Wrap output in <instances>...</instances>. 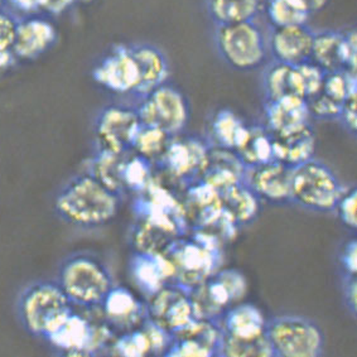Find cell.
Returning <instances> with one entry per match:
<instances>
[{"mask_svg": "<svg viewBox=\"0 0 357 357\" xmlns=\"http://www.w3.org/2000/svg\"><path fill=\"white\" fill-rule=\"evenodd\" d=\"M124 199L90 173L75 176L54 197V212L67 225L93 230L112 224Z\"/></svg>", "mask_w": 357, "mask_h": 357, "instance_id": "1", "label": "cell"}, {"mask_svg": "<svg viewBox=\"0 0 357 357\" xmlns=\"http://www.w3.org/2000/svg\"><path fill=\"white\" fill-rule=\"evenodd\" d=\"M56 282L75 307L99 308L114 287L112 271L93 252H73L61 261Z\"/></svg>", "mask_w": 357, "mask_h": 357, "instance_id": "2", "label": "cell"}, {"mask_svg": "<svg viewBox=\"0 0 357 357\" xmlns=\"http://www.w3.org/2000/svg\"><path fill=\"white\" fill-rule=\"evenodd\" d=\"M162 254L172 268V284L190 291L220 269L222 245L205 232L193 230L176 238Z\"/></svg>", "mask_w": 357, "mask_h": 357, "instance_id": "3", "label": "cell"}, {"mask_svg": "<svg viewBox=\"0 0 357 357\" xmlns=\"http://www.w3.org/2000/svg\"><path fill=\"white\" fill-rule=\"evenodd\" d=\"M75 310L56 280H36L17 298V317L31 336L45 340Z\"/></svg>", "mask_w": 357, "mask_h": 357, "instance_id": "4", "label": "cell"}, {"mask_svg": "<svg viewBox=\"0 0 357 357\" xmlns=\"http://www.w3.org/2000/svg\"><path fill=\"white\" fill-rule=\"evenodd\" d=\"M213 43L220 59L240 73H252L268 62V38L257 20L216 24Z\"/></svg>", "mask_w": 357, "mask_h": 357, "instance_id": "5", "label": "cell"}, {"mask_svg": "<svg viewBox=\"0 0 357 357\" xmlns=\"http://www.w3.org/2000/svg\"><path fill=\"white\" fill-rule=\"evenodd\" d=\"M346 187L331 167L312 158L291 169V201L308 211L331 213Z\"/></svg>", "mask_w": 357, "mask_h": 357, "instance_id": "6", "label": "cell"}, {"mask_svg": "<svg viewBox=\"0 0 357 357\" xmlns=\"http://www.w3.org/2000/svg\"><path fill=\"white\" fill-rule=\"evenodd\" d=\"M265 336L277 357H321L326 336L321 326L301 314H279L266 321Z\"/></svg>", "mask_w": 357, "mask_h": 357, "instance_id": "7", "label": "cell"}, {"mask_svg": "<svg viewBox=\"0 0 357 357\" xmlns=\"http://www.w3.org/2000/svg\"><path fill=\"white\" fill-rule=\"evenodd\" d=\"M114 333L102 321L95 324L73 310L43 341L63 356H93L110 349Z\"/></svg>", "mask_w": 357, "mask_h": 357, "instance_id": "8", "label": "cell"}, {"mask_svg": "<svg viewBox=\"0 0 357 357\" xmlns=\"http://www.w3.org/2000/svg\"><path fill=\"white\" fill-rule=\"evenodd\" d=\"M248 283L238 269H218L201 284L190 289L196 319L218 321L232 305H238L246 294Z\"/></svg>", "mask_w": 357, "mask_h": 357, "instance_id": "9", "label": "cell"}, {"mask_svg": "<svg viewBox=\"0 0 357 357\" xmlns=\"http://www.w3.org/2000/svg\"><path fill=\"white\" fill-rule=\"evenodd\" d=\"M134 106L143 126L158 128L172 137L185 132L191 119L190 101L169 81L155 87Z\"/></svg>", "mask_w": 357, "mask_h": 357, "instance_id": "10", "label": "cell"}, {"mask_svg": "<svg viewBox=\"0 0 357 357\" xmlns=\"http://www.w3.org/2000/svg\"><path fill=\"white\" fill-rule=\"evenodd\" d=\"M210 146L205 137L185 132L173 135L166 152L154 165L155 171L168 181L185 188L199 181Z\"/></svg>", "mask_w": 357, "mask_h": 357, "instance_id": "11", "label": "cell"}, {"mask_svg": "<svg viewBox=\"0 0 357 357\" xmlns=\"http://www.w3.org/2000/svg\"><path fill=\"white\" fill-rule=\"evenodd\" d=\"M140 126L135 106H105L100 110L93 124L96 151L118 154L130 152Z\"/></svg>", "mask_w": 357, "mask_h": 357, "instance_id": "12", "label": "cell"}, {"mask_svg": "<svg viewBox=\"0 0 357 357\" xmlns=\"http://www.w3.org/2000/svg\"><path fill=\"white\" fill-rule=\"evenodd\" d=\"M356 31L324 29L313 36L311 61L321 67L324 73L338 70L356 73Z\"/></svg>", "mask_w": 357, "mask_h": 357, "instance_id": "13", "label": "cell"}, {"mask_svg": "<svg viewBox=\"0 0 357 357\" xmlns=\"http://www.w3.org/2000/svg\"><path fill=\"white\" fill-rule=\"evenodd\" d=\"M98 85L116 95L132 96L139 85V70L130 45H118L93 67Z\"/></svg>", "mask_w": 357, "mask_h": 357, "instance_id": "14", "label": "cell"}, {"mask_svg": "<svg viewBox=\"0 0 357 357\" xmlns=\"http://www.w3.org/2000/svg\"><path fill=\"white\" fill-rule=\"evenodd\" d=\"M148 316L160 328L173 335L195 318L190 291L177 284H167L146 299Z\"/></svg>", "mask_w": 357, "mask_h": 357, "instance_id": "15", "label": "cell"}, {"mask_svg": "<svg viewBox=\"0 0 357 357\" xmlns=\"http://www.w3.org/2000/svg\"><path fill=\"white\" fill-rule=\"evenodd\" d=\"M291 167L273 159L264 165L246 168L244 182L263 205L293 206Z\"/></svg>", "mask_w": 357, "mask_h": 357, "instance_id": "16", "label": "cell"}, {"mask_svg": "<svg viewBox=\"0 0 357 357\" xmlns=\"http://www.w3.org/2000/svg\"><path fill=\"white\" fill-rule=\"evenodd\" d=\"M99 310L102 321L115 335L137 330L149 318L146 299L124 285L114 284Z\"/></svg>", "mask_w": 357, "mask_h": 357, "instance_id": "17", "label": "cell"}, {"mask_svg": "<svg viewBox=\"0 0 357 357\" xmlns=\"http://www.w3.org/2000/svg\"><path fill=\"white\" fill-rule=\"evenodd\" d=\"M222 331L218 321L193 319L185 328L171 335L163 356H220Z\"/></svg>", "mask_w": 357, "mask_h": 357, "instance_id": "18", "label": "cell"}, {"mask_svg": "<svg viewBox=\"0 0 357 357\" xmlns=\"http://www.w3.org/2000/svg\"><path fill=\"white\" fill-rule=\"evenodd\" d=\"M313 36L314 31L308 24L271 26L266 38L271 60L293 66L311 61Z\"/></svg>", "mask_w": 357, "mask_h": 357, "instance_id": "19", "label": "cell"}, {"mask_svg": "<svg viewBox=\"0 0 357 357\" xmlns=\"http://www.w3.org/2000/svg\"><path fill=\"white\" fill-rule=\"evenodd\" d=\"M169 342L171 335L148 318L146 324L139 328L116 335L110 349L112 354L120 356H163Z\"/></svg>", "mask_w": 357, "mask_h": 357, "instance_id": "20", "label": "cell"}, {"mask_svg": "<svg viewBox=\"0 0 357 357\" xmlns=\"http://www.w3.org/2000/svg\"><path fill=\"white\" fill-rule=\"evenodd\" d=\"M129 273L146 301L165 285L172 284V268L163 254L132 252Z\"/></svg>", "mask_w": 357, "mask_h": 357, "instance_id": "21", "label": "cell"}, {"mask_svg": "<svg viewBox=\"0 0 357 357\" xmlns=\"http://www.w3.org/2000/svg\"><path fill=\"white\" fill-rule=\"evenodd\" d=\"M57 40V31L48 20L42 18L18 20L12 50L18 60H36L50 51Z\"/></svg>", "mask_w": 357, "mask_h": 357, "instance_id": "22", "label": "cell"}, {"mask_svg": "<svg viewBox=\"0 0 357 357\" xmlns=\"http://www.w3.org/2000/svg\"><path fill=\"white\" fill-rule=\"evenodd\" d=\"M266 321L258 305L243 303L232 305L218 321L222 333L236 341H255L264 337Z\"/></svg>", "mask_w": 357, "mask_h": 357, "instance_id": "23", "label": "cell"}, {"mask_svg": "<svg viewBox=\"0 0 357 357\" xmlns=\"http://www.w3.org/2000/svg\"><path fill=\"white\" fill-rule=\"evenodd\" d=\"M130 50L139 70V85L132 95L138 101L168 81L171 67L166 54L158 47L148 43H134L130 45Z\"/></svg>", "mask_w": 357, "mask_h": 357, "instance_id": "24", "label": "cell"}, {"mask_svg": "<svg viewBox=\"0 0 357 357\" xmlns=\"http://www.w3.org/2000/svg\"><path fill=\"white\" fill-rule=\"evenodd\" d=\"M264 126L274 135L296 130L311 123L307 101L294 95L264 101Z\"/></svg>", "mask_w": 357, "mask_h": 357, "instance_id": "25", "label": "cell"}, {"mask_svg": "<svg viewBox=\"0 0 357 357\" xmlns=\"http://www.w3.org/2000/svg\"><path fill=\"white\" fill-rule=\"evenodd\" d=\"M246 167L234 151L210 146L207 160L199 181L220 193L226 188L243 182Z\"/></svg>", "mask_w": 357, "mask_h": 357, "instance_id": "26", "label": "cell"}, {"mask_svg": "<svg viewBox=\"0 0 357 357\" xmlns=\"http://www.w3.org/2000/svg\"><path fill=\"white\" fill-rule=\"evenodd\" d=\"M274 159L284 163L285 166H299L310 159L314 158L316 152V132L311 123L301 126L296 130L284 134H273Z\"/></svg>", "mask_w": 357, "mask_h": 357, "instance_id": "27", "label": "cell"}, {"mask_svg": "<svg viewBox=\"0 0 357 357\" xmlns=\"http://www.w3.org/2000/svg\"><path fill=\"white\" fill-rule=\"evenodd\" d=\"M220 199L222 212L238 229L254 224L263 207L261 201L244 181L220 192Z\"/></svg>", "mask_w": 357, "mask_h": 357, "instance_id": "28", "label": "cell"}, {"mask_svg": "<svg viewBox=\"0 0 357 357\" xmlns=\"http://www.w3.org/2000/svg\"><path fill=\"white\" fill-rule=\"evenodd\" d=\"M248 130L249 126L238 114L224 107L213 114L205 138L210 146L235 152L244 143Z\"/></svg>", "mask_w": 357, "mask_h": 357, "instance_id": "29", "label": "cell"}, {"mask_svg": "<svg viewBox=\"0 0 357 357\" xmlns=\"http://www.w3.org/2000/svg\"><path fill=\"white\" fill-rule=\"evenodd\" d=\"M261 87L264 101L280 99L289 95L302 98L296 66L278 61H268L263 66Z\"/></svg>", "mask_w": 357, "mask_h": 357, "instance_id": "30", "label": "cell"}, {"mask_svg": "<svg viewBox=\"0 0 357 357\" xmlns=\"http://www.w3.org/2000/svg\"><path fill=\"white\" fill-rule=\"evenodd\" d=\"M126 153L118 154L95 151L93 158L89 160L86 171L95 178L99 179L109 190L118 193L123 199L126 195L123 183V166Z\"/></svg>", "mask_w": 357, "mask_h": 357, "instance_id": "31", "label": "cell"}, {"mask_svg": "<svg viewBox=\"0 0 357 357\" xmlns=\"http://www.w3.org/2000/svg\"><path fill=\"white\" fill-rule=\"evenodd\" d=\"M235 153L246 168L271 162L274 159L273 134L264 124L249 126L244 143Z\"/></svg>", "mask_w": 357, "mask_h": 357, "instance_id": "32", "label": "cell"}, {"mask_svg": "<svg viewBox=\"0 0 357 357\" xmlns=\"http://www.w3.org/2000/svg\"><path fill=\"white\" fill-rule=\"evenodd\" d=\"M213 26L257 20L263 0H206Z\"/></svg>", "mask_w": 357, "mask_h": 357, "instance_id": "33", "label": "cell"}, {"mask_svg": "<svg viewBox=\"0 0 357 357\" xmlns=\"http://www.w3.org/2000/svg\"><path fill=\"white\" fill-rule=\"evenodd\" d=\"M265 15L271 26L308 24L312 14L301 0H265Z\"/></svg>", "mask_w": 357, "mask_h": 357, "instance_id": "34", "label": "cell"}, {"mask_svg": "<svg viewBox=\"0 0 357 357\" xmlns=\"http://www.w3.org/2000/svg\"><path fill=\"white\" fill-rule=\"evenodd\" d=\"M171 138L172 135L167 134L162 129L142 124L134 140L132 151L155 165L166 152Z\"/></svg>", "mask_w": 357, "mask_h": 357, "instance_id": "35", "label": "cell"}, {"mask_svg": "<svg viewBox=\"0 0 357 357\" xmlns=\"http://www.w3.org/2000/svg\"><path fill=\"white\" fill-rule=\"evenodd\" d=\"M321 91L344 104L351 96H357L356 73L346 70L326 73Z\"/></svg>", "mask_w": 357, "mask_h": 357, "instance_id": "36", "label": "cell"}, {"mask_svg": "<svg viewBox=\"0 0 357 357\" xmlns=\"http://www.w3.org/2000/svg\"><path fill=\"white\" fill-rule=\"evenodd\" d=\"M220 356L227 357H273L271 344L266 336L255 341H236L222 333Z\"/></svg>", "mask_w": 357, "mask_h": 357, "instance_id": "37", "label": "cell"}, {"mask_svg": "<svg viewBox=\"0 0 357 357\" xmlns=\"http://www.w3.org/2000/svg\"><path fill=\"white\" fill-rule=\"evenodd\" d=\"M296 71L301 95L303 99H310L311 96L321 91L326 75L321 67L317 66L314 62L308 61L301 65H296Z\"/></svg>", "mask_w": 357, "mask_h": 357, "instance_id": "38", "label": "cell"}, {"mask_svg": "<svg viewBox=\"0 0 357 357\" xmlns=\"http://www.w3.org/2000/svg\"><path fill=\"white\" fill-rule=\"evenodd\" d=\"M305 101H307L311 119L328 120V121H337L344 105L336 100L331 99L322 91L313 95Z\"/></svg>", "mask_w": 357, "mask_h": 357, "instance_id": "39", "label": "cell"}, {"mask_svg": "<svg viewBox=\"0 0 357 357\" xmlns=\"http://www.w3.org/2000/svg\"><path fill=\"white\" fill-rule=\"evenodd\" d=\"M335 212L342 225L351 232L357 231V187L346 188L338 201Z\"/></svg>", "mask_w": 357, "mask_h": 357, "instance_id": "40", "label": "cell"}, {"mask_svg": "<svg viewBox=\"0 0 357 357\" xmlns=\"http://www.w3.org/2000/svg\"><path fill=\"white\" fill-rule=\"evenodd\" d=\"M338 273L341 278L357 277V240L351 238L341 245L337 254Z\"/></svg>", "mask_w": 357, "mask_h": 357, "instance_id": "41", "label": "cell"}, {"mask_svg": "<svg viewBox=\"0 0 357 357\" xmlns=\"http://www.w3.org/2000/svg\"><path fill=\"white\" fill-rule=\"evenodd\" d=\"M18 20L8 13L0 10V51H8L13 47Z\"/></svg>", "mask_w": 357, "mask_h": 357, "instance_id": "42", "label": "cell"}, {"mask_svg": "<svg viewBox=\"0 0 357 357\" xmlns=\"http://www.w3.org/2000/svg\"><path fill=\"white\" fill-rule=\"evenodd\" d=\"M357 96H351L342 105V110L338 116V123L352 137L357 135Z\"/></svg>", "mask_w": 357, "mask_h": 357, "instance_id": "43", "label": "cell"}, {"mask_svg": "<svg viewBox=\"0 0 357 357\" xmlns=\"http://www.w3.org/2000/svg\"><path fill=\"white\" fill-rule=\"evenodd\" d=\"M342 302L352 317L357 316V277L341 278Z\"/></svg>", "mask_w": 357, "mask_h": 357, "instance_id": "44", "label": "cell"}, {"mask_svg": "<svg viewBox=\"0 0 357 357\" xmlns=\"http://www.w3.org/2000/svg\"><path fill=\"white\" fill-rule=\"evenodd\" d=\"M14 7L26 13H36L40 9H45L46 0H9Z\"/></svg>", "mask_w": 357, "mask_h": 357, "instance_id": "45", "label": "cell"}, {"mask_svg": "<svg viewBox=\"0 0 357 357\" xmlns=\"http://www.w3.org/2000/svg\"><path fill=\"white\" fill-rule=\"evenodd\" d=\"M18 60L14 54L13 50H8V51H0V73L9 70L13 66L15 61Z\"/></svg>", "mask_w": 357, "mask_h": 357, "instance_id": "46", "label": "cell"}, {"mask_svg": "<svg viewBox=\"0 0 357 357\" xmlns=\"http://www.w3.org/2000/svg\"><path fill=\"white\" fill-rule=\"evenodd\" d=\"M305 7L308 8V10L313 14L319 13L322 12L324 8L330 4L331 0H301Z\"/></svg>", "mask_w": 357, "mask_h": 357, "instance_id": "47", "label": "cell"}, {"mask_svg": "<svg viewBox=\"0 0 357 357\" xmlns=\"http://www.w3.org/2000/svg\"><path fill=\"white\" fill-rule=\"evenodd\" d=\"M73 3H76V1H87V0H73Z\"/></svg>", "mask_w": 357, "mask_h": 357, "instance_id": "48", "label": "cell"}]
</instances>
